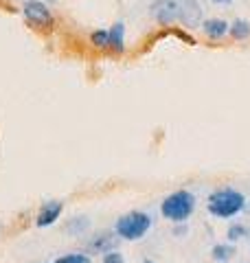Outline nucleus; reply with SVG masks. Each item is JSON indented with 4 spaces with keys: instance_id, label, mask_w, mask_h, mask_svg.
<instances>
[{
    "instance_id": "nucleus-1",
    "label": "nucleus",
    "mask_w": 250,
    "mask_h": 263,
    "mask_svg": "<svg viewBox=\"0 0 250 263\" xmlns=\"http://www.w3.org/2000/svg\"><path fill=\"white\" fill-rule=\"evenodd\" d=\"M149 15L160 24L180 22L185 27L202 24V7L198 0H156L149 7Z\"/></svg>"
},
{
    "instance_id": "nucleus-2",
    "label": "nucleus",
    "mask_w": 250,
    "mask_h": 263,
    "mask_svg": "<svg viewBox=\"0 0 250 263\" xmlns=\"http://www.w3.org/2000/svg\"><path fill=\"white\" fill-rule=\"evenodd\" d=\"M244 195L235 189H220V191H215L211 197H208V211L213 213L215 217H233L237 215V213L244 209Z\"/></svg>"
},
{
    "instance_id": "nucleus-3",
    "label": "nucleus",
    "mask_w": 250,
    "mask_h": 263,
    "mask_svg": "<svg viewBox=\"0 0 250 263\" xmlns=\"http://www.w3.org/2000/svg\"><path fill=\"white\" fill-rule=\"evenodd\" d=\"M195 209V197L191 195L189 191H176L171 193L169 197H165L163 202V215L171 221H185L191 213Z\"/></svg>"
},
{
    "instance_id": "nucleus-4",
    "label": "nucleus",
    "mask_w": 250,
    "mask_h": 263,
    "mask_svg": "<svg viewBox=\"0 0 250 263\" xmlns=\"http://www.w3.org/2000/svg\"><path fill=\"white\" fill-rule=\"evenodd\" d=\"M149 226H152V217L147 215V213H140V211H134V213H128V215H123L119 221H116V233L123 239H140Z\"/></svg>"
},
{
    "instance_id": "nucleus-5",
    "label": "nucleus",
    "mask_w": 250,
    "mask_h": 263,
    "mask_svg": "<svg viewBox=\"0 0 250 263\" xmlns=\"http://www.w3.org/2000/svg\"><path fill=\"white\" fill-rule=\"evenodd\" d=\"M22 11H24V15H27L29 22L40 24V27L53 22V15H51V11H48V7L44 3H40V0H29Z\"/></svg>"
},
{
    "instance_id": "nucleus-6",
    "label": "nucleus",
    "mask_w": 250,
    "mask_h": 263,
    "mask_svg": "<svg viewBox=\"0 0 250 263\" xmlns=\"http://www.w3.org/2000/svg\"><path fill=\"white\" fill-rule=\"evenodd\" d=\"M108 48H112L116 53H123V48H125V24L123 22L112 24V29L108 31Z\"/></svg>"
},
{
    "instance_id": "nucleus-7",
    "label": "nucleus",
    "mask_w": 250,
    "mask_h": 263,
    "mask_svg": "<svg viewBox=\"0 0 250 263\" xmlns=\"http://www.w3.org/2000/svg\"><path fill=\"white\" fill-rule=\"evenodd\" d=\"M62 209H64L62 202H46L44 206H42L40 215H38V226H51L53 221L60 217Z\"/></svg>"
},
{
    "instance_id": "nucleus-8",
    "label": "nucleus",
    "mask_w": 250,
    "mask_h": 263,
    "mask_svg": "<svg viewBox=\"0 0 250 263\" xmlns=\"http://www.w3.org/2000/svg\"><path fill=\"white\" fill-rule=\"evenodd\" d=\"M202 29H204V33L208 37H213V40H220V37H224L228 33V24L224 22V20H220V18H211V20H204V24H202Z\"/></svg>"
},
{
    "instance_id": "nucleus-9",
    "label": "nucleus",
    "mask_w": 250,
    "mask_h": 263,
    "mask_svg": "<svg viewBox=\"0 0 250 263\" xmlns=\"http://www.w3.org/2000/svg\"><path fill=\"white\" fill-rule=\"evenodd\" d=\"M228 31L235 40H246V37H250V22L248 20H235L230 24Z\"/></svg>"
},
{
    "instance_id": "nucleus-10",
    "label": "nucleus",
    "mask_w": 250,
    "mask_h": 263,
    "mask_svg": "<svg viewBox=\"0 0 250 263\" xmlns=\"http://www.w3.org/2000/svg\"><path fill=\"white\" fill-rule=\"evenodd\" d=\"M233 254H235V250L230 248V246H215L213 248V259H218V261H226V259H230Z\"/></svg>"
},
{
    "instance_id": "nucleus-11",
    "label": "nucleus",
    "mask_w": 250,
    "mask_h": 263,
    "mask_svg": "<svg viewBox=\"0 0 250 263\" xmlns=\"http://www.w3.org/2000/svg\"><path fill=\"white\" fill-rule=\"evenodd\" d=\"M55 263H90L88 254H66V257H60Z\"/></svg>"
},
{
    "instance_id": "nucleus-12",
    "label": "nucleus",
    "mask_w": 250,
    "mask_h": 263,
    "mask_svg": "<svg viewBox=\"0 0 250 263\" xmlns=\"http://www.w3.org/2000/svg\"><path fill=\"white\" fill-rule=\"evenodd\" d=\"M90 42L95 46H108V31H93V35H90Z\"/></svg>"
},
{
    "instance_id": "nucleus-13",
    "label": "nucleus",
    "mask_w": 250,
    "mask_h": 263,
    "mask_svg": "<svg viewBox=\"0 0 250 263\" xmlns=\"http://www.w3.org/2000/svg\"><path fill=\"white\" fill-rule=\"evenodd\" d=\"M244 235H246V228L239 226V224H233V226L228 228V239H230V241H237V239H241Z\"/></svg>"
},
{
    "instance_id": "nucleus-14",
    "label": "nucleus",
    "mask_w": 250,
    "mask_h": 263,
    "mask_svg": "<svg viewBox=\"0 0 250 263\" xmlns=\"http://www.w3.org/2000/svg\"><path fill=\"white\" fill-rule=\"evenodd\" d=\"M103 263H125V261H123V254H119V252H108L105 257H103Z\"/></svg>"
},
{
    "instance_id": "nucleus-15",
    "label": "nucleus",
    "mask_w": 250,
    "mask_h": 263,
    "mask_svg": "<svg viewBox=\"0 0 250 263\" xmlns=\"http://www.w3.org/2000/svg\"><path fill=\"white\" fill-rule=\"evenodd\" d=\"M211 3H215V5H230L233 0H211Z\"/></svg>"
}]
</instances>
